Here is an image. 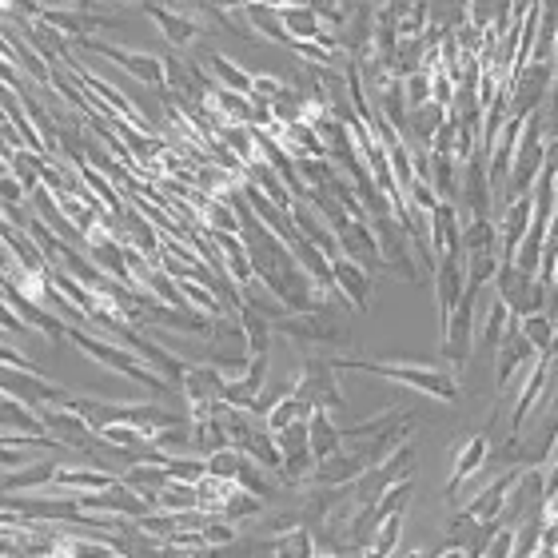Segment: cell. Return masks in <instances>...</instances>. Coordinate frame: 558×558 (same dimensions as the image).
<instances>
[{"label": "cell", "instance_id": "52a82bcc", "mask_svg": "<svg viewBox=\"0 0 558 558\" xmlns=\"http://www.w3.org/2000/svg\"><path fill=\"white\" fill-rule=\"evenodd\" d=\"M487 435L483 431H475V435H467L459 447H455V459H451V483H447V499H455L459 491H463V483L471 479V475H479V467L487 463Z\"/></svg>", "mask_w": 558, "mask_h": 558}, {"label": "cell", "instance_id": "e0dca14e", "mask_svg": "<svg viewBox=\"0 0 558 558\" xmlns=\"http://www.w3.org/2000/svg\"><path fill=\"white\" fill-rule=\"evenodd\" d=\"M236 483H240L248 495H256L260 503H268V499L279 491V483H268V479H264V471H260V463H252L248 455H244V459H240V467H236Z\"/></svg>", "mask_w": 558, "mask_h": 558}, {"label": "cell", "instance_id": "4fadbf2b", "mask_svg": "<svg viewBox=\"0 0 558 558\" xmlns=\"http://www.w3.org/2000/svg\"><path fill=\"white\" fill-rule=\"evenodd\" d=\"M307 447H311L315 459H323V455H331V451L343 447V435H339V427L327 419V411H311V415H307Z\"/></svg>", "mask_w": 558, "mask_h": 558}, {"label": "cell", "instance_id": "30bf717a", "mask_svg": "<svg viewBox=\"0 0 558 558\" xmlns=\"http://www.w3.org/2000/svg\"><path fill=\"white\" fill-rule=\"evenodd\" d=\"M555 379V347L551 351H543V359L531 367V379H527V391L519 395V407H515V419H511V435H519L523 431V423H527V415H531V407H535V399L543 395V387Z\"/></svg>", "mask_w": 558, "mask_h": 558}, {"label": "cell", "instance_id": "2e32d148", "mask_svg": "<svg viewBox=\"0 0 558 558\" xmlns=\"http://www.w3.org/2000/svg\"><path fill=\"white\" fill-rule=\"evenodd\" d=\"M447 112H451L447 104H439V100H423V104H415V108H411V120H407V124L415 128V136H419V140H427V144H431V136L443 128Z\"/></svg>", "mask_w": 558, "mask_h": 558}, {"label": "cell", "instance_id": "9c48e42d", "mask_svg": "<svg viewBox=\"0 0 558 558\" xmlns=\"http://www.w3.org/2000/svg\"><path fill=\"white\" fill-rule=\"evenodd\" d=\"M331 287H339L355 311H367L371 307V272L359 268L355 260L347 256H331Z\"/></svg>", "mask_w": 558, "mask_h": 558}, {"label": "cell", "instance_id": "7a4b0ae2", "mask_svg": "<svg viewBox=\"0 0 558 558\" xmlns=\"http://www.w3.org/2000/svg\"><path fill=\"white\" fill-rule=\"evenodd\" d=\"M475 291H479V283H467L463 295H459V303H455L451 315L443 319V339H439V347H443V359L455 367V375L471 363V351H475V319H471V311H475Z\"/></svg>", "mask_w": 558, "mask_h": 558}, {"label": "cell", "instance_id": "603a6c76", "mask_svg": "<svg viewBox=\"0 0 558 558\" xmlns=\"http://www.w3.org/2000/svg\"><path fill=\"white\" fill-rule=\"evenodd\" d=\"M0 323H4L8 331H20V327H24V323H20V319H16V315H12L8 307H0Z\"/></svg>", "mask_w": 558, "mask_h": 558}, {"label": "cell", "instance_id": "ba28073f", "mask_svg": "<svg viewBox=\"0 0 558 558\" xmlns=\"http://www.w3.org/2000/svg\"><path fill=\"white\" fill-rule=\"evenodd\" d=\"M431 283H435V299H439V323H443V319L451 315V307L459 303L463 287H467V264H463V256H443V260H435Z\"/></svg>", "mask_w": 558, "mask_h": 558}, {"label": "cell", "instance_id": "6da1fadb", "mask_svg": "<svg viewBox=\"0 0 558 558\" xmlns=\"http://www.w3.org/2000/svg\"><path fill=\"white\" fill-rule=\"evenodd\" d=\"M335 367H351V371H367V375H379V379H391V383H403V387H419L435 399H455L459 387H455V371H443V367H415V363H403V359H387V363H375V359H335Z\"/></svg>", "mask_w": 558, "mask_h": 558}, {"label": "cell", "instance_id": "7c38bea8", "mask_svg": "<svg viewBox=\"0 0 558 558\" xmlns=\"http://www.w3.org/2000/svg\"><path fill=\"white\" fill-rule=\"evenodd\" d=\"M148 16L164 28V36H168L176 48H184V44H192V40L200 36V20H192V16L176 12V8H156V4H148Z\"/></svg>", "mask_w": 558, "mask_h": 558}, {"label": "cell", "instance_id": "9a60e30c", "mask_svg": "<svg viewBox=\"0 0 558 558\" xmlns=\"http://www.w3.org/2000/svg\"><path fill=\"white\" fill-rule=\"evenodd\" d=\"M507 323H511V311H507V303H503V299H495V303H491V311H487V319H483V331L475 335L479 355H495V347H499V339H503Z\"/></svg>", "mask_w": 558, "mask_h": 558}, {"label": "cell", "instance_id": "8fae6325", "mask_svg": "<svg viewBox=\"0 0 558 558\" xmlns=\"http://www.w3.org/2000/svg\"><path fill=\"white\" fill-rule=\"evenodd\" d=\"M92 52L108 56V60H120V68H128L132 76H140L144 84H164V64L156 56H144V52H124V48H112V44H88Z\"/></svg>", "mask_w": 558, "mask_h": 558}, {"label": "cell", "instance_id": "8992f818", "mask_svg": "<svg viewBox=\"0 0 558 558\" xmlns=\"http://www.w3.org/2000/svg\"><path fill=\"white\" fill-rule=\"evenodd\" d=\"M92 359H100L104 367H112L116 375H132V379H140L144 387H152V391H164V379L160 375H152L148 367H140L132 355H124V351H116V347H108V343H100V339H92V335H84V331H68Z\"/></svg>", "mask_w": 558, "mask_h": 558}, {"label": "cell", "instance_id": "d6986e66", "mask_svg": "<svg viewBox=\"0 0 558 558\" xmlns=\"http://www.w3.org/2000/svg\"><path fill=\"white\" fill-rule=\"evenodd\" d=\"M307 415H311V407H307L303 399H295V395H291V399H279L276 407L268 411V419H264V427H268V431L276 435V431H283L287 423H299V419H307Z\"/></svg>", "mask_w": 558, "mask_h": 558}, {"label": "cell", "instance_id": "7402d4cb", "mask_svg": "<svg viewBox=\"0 0 558 558\" xmlns=\"http://www.w3.org/2000/svg\"><path fill=\"white\" fill-rule=\"evenodd\" d=\"M20 196H24V184L12 180V176H0V200L12 208V204H20Z\"/></svg>", "mask_w": 558, "mask_h": 558}, {"label": "cell", "instance_id": "ac0fdd59", "mask_svg": "<svg viewBox=\"0 0 558 558\" xmlns=\"http://www.w3.org/2000/svg\"><path fill=\"white\" fill-rule=\"evenodd\" d=\"M52 479H56L60 487H68V491H100V487L112 483V475H104V471H84V467H56Z\"/></svg>", "mask_w": 558, "mask_h": 558}, {"label": "cell", "instance_id": "cb8c5ba5", "mask_svg": "<svg viewBox=\"0 0 558 558\" xmlns=\"http://www.w3.org/2000/svg\"><path fill=\"white\" fill-rule=\"evenodd\" d=\"M20 459L24 455H16V451H0V467H20Z\"/></svg>", "mask_w": 558, "mask_h": 558}, {"label": "cell", "instance_id": "ffe728a7", "mask_svg": "<svg viewBox=\"0 0 558 558\" xmlns=\"http://www.w3.org/2000/svg\"><path fill=\"white\" fill-rule=\"evenodd\" d=\"M208 64H212V72H216V76L228 84V92H240V96H244V92H252V76H244V72H240L232 60H224V56L208 52Z\"/></svg>", "mask_w": 558, "mask_h": 558}, {"label": "cell", "instance_id": "3957f363", "mask_svg": "<svg viewBox=\"0 0 558 558\" xmlns=\"http://www.w3.org/2000/svg\"><path fill=\"white\" fill-rule=\"evenodd\" d=\"M491 279H495L499 299L507 303V311H511L515 319L543 311V303H547V283H543L539 276H531V272L515 268L511 260H499V268H495V276Z\"/></svg>", "mask_w": 558, "mask_h": 558}, {"label": "cell", "instance_id": "5b68a950", "mask_svg": "<svg viewBox=\"0 0 558 558\" xmlns=\"http://www.w3.org/2000/svg\"><path fill=\"white\" fill-rule=\"evenodd\" d=\"M279 335H287V339H295V343H331V347H339V343H347V335H343V327L335 323V315L319 303V307H311V311H295L291 319H283L276 323Z\"/></svg>", "mask_w": 558, "mask_h": 558}, {"label": "cell", "instance_id": "5bb4252c", "mask_svg": "<svg viewBox=\"0 0 558 558\" xmlns=\"http://www.w3.org/2000/svg\"><path fill=\"white\" fill-rule=\"evenodd\" d=\"M515 323H519L523 339H527L535 351H551V347H555V303L547 307V315L535 311V315H523V319H515Z\"/></svg>", "mask_w": 558, "mask_h": 558}, {"label": "cell", "instance_id": "277c9868", "mask_svg": "<svg viewBox=\"0 0 558 558\" xmlns=\"http://www.w3.org/2000/svg\"><path fill=\"white\" fill-rule=\"evenodd\" d=\"M295 399H303L311 411H343L335 363L331 359H303V371L295 379Z\"/></svg>", "mask_w": 558, "mask_h": 558}, {"label": "cell", "instance_id": "44dd1931", "mask_svg": "<svg viewBox=\"0 0 558 558\" xmlns=\"http://www.w3.org/2000/svg\"><path fill=\"white\" fill-rule=\"evenodd\" d=\"M311 535L307 531H291V535H279L276 539V555H315V547H307Z\"/></svg>", "mask_w": 558, "mask_h": 558}]
</instances>
